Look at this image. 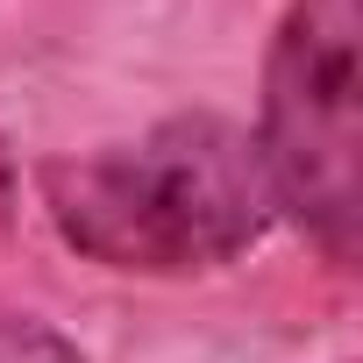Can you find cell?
Returning a JSON list of instances; mask_svg holds the SVG:
<instances>
[{
    "label": "cell",
    "mask_w": 363,
    "mask_h": 363,
    "mask_svg": "<svg viewBox=\"0 0 363 363\" xmlns=\"http://www.w3.org/2000/svg\"><path fill=\"white\" fill-rule=\"evenodd\" d=\"M15 214V157H8V143H0V221Z\"/></svg>",
    "instance_id": "277c9868"
},
{
    "label": "cell",
    "mask_w": 363,
    "mask_h": 363,
    "mask_svg": "<svg viewBox=\"0 0 363 363\" xmlns=\"http://www.w3.org/2000/svg\"><path fill=\"white\" fill-rule=\"evenodd\" d=\"M50 228L121 278H200L250 257L271 221V178L250 128L221 114H171L143 135L65 150L36 171Z\"/></svg>",
    "instance_id": "6da1fadb"
},
{
    "label": "cell",
    "mask_w": 363,
    "mask_h": 363,
    "mask_svg": "<svg viewBox=\"0 0 363 363\" xmlns=\"http://www.w3.org/2000/svg\"><path fill=\"white\" fill-rule=\"evenodd\" d=\"M257 157L278 214H292L328 264L363 242V0H292L257 107Z\"/></svg>",
    "instance_id": "7a4b0ae2"
},
{
    "label": "cell",
    "mask_w": 363,
    "mask_h": 363,
    "mask_svg": "<svg viewBox=\"0 0 363 363\" xmlns=\"http://www.w3.org/2000/svg\"><path fill=\"white\" fill-rule=\"evenodd\" d=\"M0 363H86L50 320H36V313H8L0 306Z\"/></svg>",
    "instance_id": "3957f363"
}]
</instances>
